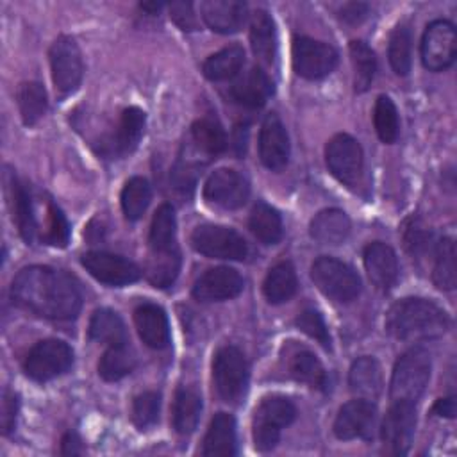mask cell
Wrapping results in <instances>:
<instances>
[{
    "label": "cell",
    "instance_id": "cell-23",
    "mask_svg": "<svg viewBox=\"0 0 457 457\" xmlns=\"http://www.w3.org/2000/svg\"><path fill=\"white\" fill-rule=\"evenodd\" d=\"M273 93V84L270 77L261 68H252L230 87V96L243 107L259 109L266 104Z\"/></svg>",
    "mask_w": 457,
    "mask_h": 457
},
{
    "label": "cell",
    "instance_id": "cell-13",
    "mask_svg": "<svg viewBox=\"0 0 457 457\" xmlns=\"http://www.w3.org/2000/svg\"><path fill=\"white\" fill-rule=\"evenodd\" d=\"M414 405L416 403H409V402H393V405L389 407L380 428L384 446L389 453H395V455L407 453L414 436V427H416Z\"/></svg>",
    "mask_w": 457,
    "mask_h": 457
},
{
    "label": "cell",
    "instance_id": "cell-49",
    "mask_svg": "<svg viewBox=\"0 0 457 457\" xmlns=\"http://www.w3.org/2000/svg\"><path fill=\"white\" fill-rule=\"evenodd\" d=\"M18 409H20V400L18 395L11 389L4 391L2 396V414H0V423H2V432L7 436L14 430L16 427V418H18Z\"/></svg>",
    "mask_w": 457,
    "mask_h": 457
},
{
    "label": "cell",
    "instance_id": "cell-9",
    "mask_svg": "<svg viewBox=\"0 0 457 457\" xmlns=\"http://www.w3.org/2000/svg\"><path fill=\"white\" fill-rule=\"evenodd\" d=\"M50 70L55 89L61 95L73 93L82 80V55L79 45L70 36H59L50 46Z\"/></svg>",
    "mask_w": 457,
    "mask_h": 457
},
{
    "label": "cell",
    "instance_id": "cell-43",
    "mask_svg": "<svg viewBox=\"0 0 457 457\" xmlns=\"http://www.w3.org/2000/svg\"><path fill=\"white\" fill-rule=\"evenodd\" d=\"M373 123L375 130L382 143H395L400 132V121H398V111L393 100L386 95H380L375 102L373 109Z\"/></svg>",
    "mask_w": 457,
    "mask_h": 457
},
{
    "label": "cell",
    "instance_id": "cell-3",
    "mask_svg": "<svg viewBox=\"0 0 457 457\" xmlns=\"http://www.w3.org/2000/svg\"><path fill=\"white\" fill-rule=\"evenodd\" d=\"M430 355L425 348L414 346L402 353L393 368L389 396L393 402L416 403L430 378Z\"/></svg>",
    "mask_w": 457,
    "mask_h": 457
},
{
    "label": "cell",
    "instance_id": "cell-14",
    "mask_svg": "<svg viewBox=\"0 0 457 457\" xmlns=\"http://www.w3.org/2000/svg\"><path fill=\"white\" fill-rule=\"evenodd\" d=\"M250 195L248 180L236 170L220 168L204 184V198L223 209L241 207Z\"/></svg>",
    "mask_w": 457,
    "mask_h": 457
},
{
    "label": "cell",
    "instance_id": "cell-47",
    "mask_svg": "<svg viewBox=\"0 0 457 457\" xmlns=\"http://www.w3.org/2000/svg\"><path fill=\"white\" fill-rule=\"evenodd\" d=\"M70 239V225L66 216L54 204L48 205V225L43 234V241L52 246H66Z\"/></svg>",
    "mask_w": 457,
    "mask_h": 457
},
{
    "label": "cell",
    "instance_id": "cell-15",
    "mask_svg": "<svg viewBox=\"0 0 457 457\" xmlns=\"http://www.w3.org/2000/svg\"><path fill=\"white\" fill-rule=\"evenodd\" d=\"M80 262L98 282L107 286H125L141 277L137 264L109 252H87Z\"/></svg>",
    "mask_w": 457,
    "mask_h": 457
},
{
    "label": "cell",
    "instance_id": "cell-39",
    "mask_svg": "<svg viewBox=\"0 0 457 457\" xmlns=\"http://www.w3.org/2000/svg\"><path fill=\"white\" fill-rule=\"evenodd\" d=\"M20 114L25 125L37 123L46 112V91L39 82H23L16 93Z\"/></svg>",
    "mask_w": 457,
    "mask_h": 457
},
{
    "label": "cell",
    "instance_id": "cell-48",
    "mask_svg": "<svg viewBox=\"0 0 457 457\" xmlns=\"http://www.w3.org/2000/svg\"><path fill=\"white\" fill-rule=\"evenodd\" d=\"M432 236L430 232L423 227V223L420 220H414L411 218L407 227H405V232H403V243H405V248L407 252L412 255V257H421L427 253L428 250V243H430Z\"/></svg>",
    "mask_w": 457,
    "mask_h": 457
},
{
    "label": "cell",
    "instance_id": "cell-30",
    "mask_svg": "<svg viewBox=\"0 0 457 457\" xmlns=\"http://www.w3.org/2000/svg\"><path fill=\"white\" fill-rule=\"evenodd\" d=\"M298 282L291 262L275 264L262 284V293L270 303H284L296 293Z\"/></svg>",
    "mask_w": 457,
    "mask_h": 457
},
{
    "label": "cell",
    "instance_id": "cell-4",
    "mask_svg": "<svg viewBox=\"0 0 457 457\" xmlns=\"http://www.w3.org/2000/svg\"><path fill=\"white\" fill-rule=\"evenodd\" d=\"M311 278L325 296L339 303H348L361 293V278L355 270L334 257H318L311 266Z\"/></svg>",
    "mask_w": 457,
    "mask_h": 457
},
{
    "label": "cell",
    "instance_id": "cell-50",
    "mask_svg": "<svg viewBox=\"0 0 457 457\" xmlns=\"http://www.w3.org/2000/svg\"><path fill=\"white\" fill-rule=\"evenodd\" d=\"M170 18L182 30H196L198 29V20H196L191 2H173L170 5Z\"/></svg>",
    "mask_w": 457,
    "mask_h": 457
},
{
    "label": "cell",
    "instance_id": "cell-8",
    "mask_svg": "<svg viewBox=\"0 0 457 457\" xmlns=\"http://www.w3.org/2000/svg\"><path fill=\"white\" fill-rule=\"evenodd\" d=\"M191 245L196 252L214 259L243 261L248 253L246 241L234 228L204 223L198 225L191 234Z\"/></svg>",
    "mask_w": 457,
    "mask_h": 457
},
{
    "label": "cell",
    "instance_id": "cell-36",
    "mask_svg": "<svg viewBox=\"0 0 457 457\" xmlns=\"http://www.w3.org/2000/svg\"><path fill=\"white\" fill-rule=\"evenodd\" d=\"M134 366H136V355L127 343L111 345L100 357L98 375L107 382H114L129 375L134 370Z\"/></svg>",
    "mask_w": 457,
    "mask_h": 457
},
{
    "label": "cell",
    "instance_id": "cell-2",
    "mask_svg": "<svg viewBox=\"0 0 457 457\" xmlns=\"http://www.w3.org/2000/svg\"><path fill=\"white\" fill-rule=\"evenodd\" d=\"M450 327L448 314L425 298H403L386 314V332L400 341H425L443 336Z\"/></svg>",
    "mask_w": 457,
    "mask_h": 457
},
{
    "label": "cell",
    "instance_id": "cell-33",
    "mask_svg": "<svg viewBox=\"0 0 457 457\" xmlns=\"http://www.w3.org/2000/svg\"><path fill=\"white\" fill-rule=\"evenodd\" d=\"M87 334L93 341L105 345H121L127 343V330L123 320L118 312L111 309H98L93 312Z\"/></svg>",
    "mask_w": 457,
    "mask_h": 457
},
{
    "label": "cell",
    "instance_id": "cell-46",
    "mask_svg": "<svg viewBox=\"0 0 457 457\" xmlns=\"http://www.w3.org/2000/svg\"><path fill=\"white\" fill-rule=\"evenodd\" d=\"M296 327L307 334L309 337L316 339L323 348L330 350V334L325 325L323 316L316 309H303L296 316Z\"/></svg>",
    "mask_w": 457,
    "mask_h": 457
},
{
    "label": "cell",
    "instance_id": "cell-35",
    "mask_svg": "<svg viewBox=\"0 0 457 457\" xmlns=\"http://www.w3.org/2000/svg\"><path fill=\"white\" fill-rule=\"evenodd\" d=\"M287 368H289V375L295 380L303 382L314 389H321V391L327 389V384H328L327 373L312 352L309 350L295 352L289 359Z\"/></svg>",
    "mask_w": 457,
    "mask_h": 457
},
{
    "label": "cell",
    "instance_id": "cell-31",
    "mask_svg": "<svg viewBox=\"0 0 457 457\" xmlns=\"http://www.w3.org/2000/svg\"><path fill=\"white\" fill-rule=\"evenodd\" d=\"M243 64H245L243 46L230 45L209 55L202 66V71L209 80H227L236 77Z\"/></svg>",
    "mask_w": 457,
    "mask_h": 457
},
{
    "label": "cell",
    "instance_id": "cell-26",
    "mask_svg": "<svg viewBox=\"0 0 457 457\" xmlns=\"http://www.w3.org/2000/svg\"><path fill=\"white\" fill-rule=\"evenodd\" d=\"M309 230L321 245H341L350 234V220L341 209H325L312 218Z\"/></svg>",
    "mask_w": 457,
    "mask_h": 457
},
{
    "label": "cell",
    "instance_id": "cell-21",
    "mask_svg": "<svg viewBox=\"0 0 457 457\" xmlns=\"http://www.w3.org/2000/svg\"><path fill=\"white\" fill-rule=\"evenodd\" d=\"M364 268L373 286L382 291L391 289L398 278L396 253L389 245L380 241L370 243L364 248Z\"/></svg>",
    "mask_w": 457,
    "mask_h": 457
},
{
    "label": "cell",
    "instance_id": "cell-16",
    "mask_svg": "<svg viewBox=\"0 0 457 457\" xmlns=\"http://www.w3.org/2000/svg\"><path fill=\"white\" fill-rule=\"evenodd\" d=\"M243 291V277L228 266L211 268L202 273L195 286L193 296L198 302H221L236 298Z\"/></svg>",
    "mask_w": 457,
    "mask_h": 457
},
{
    "label": "cell",
    "instance_id": "cell-51",
    "mask_svg": "<svg viewBox=\"0 0 457 457\" xmlns=\"http://www.w3.org/2000/svg\"><path fill=\"white\" fill-rule=\"evenodd\" d=\"M370 12V5L368 4H362V2H350V4H345L339 11V18L345 21V23H350V25H355V23H361Z\"/></svg>",
    "mask_w": 457,
    "mask_h": 457
},
{
    "label": "cell",
    "instance_id": "cell-54",
    "mask_svg": "<svg viewBox=\"0 0 457 457\" xmlns=\"http://www.w3.org/2000/svg\"><path fill=\"white\" fill-rule=\"evenodd\" d=\"M139 7L143 9V11H148V12H157L161 7H162V4L161 2H152V4H139Z\"/></svg>",
    "mask_w": 457,
    "mask_h": 457
},
{
    "label": "cell",
    "instance_id": "cell-1",
    "mask_svg": "<svg viewBox=\"0 0 457 457\" xmlns=\"http://www.w3.org/2000/svg\"><path fill=\"white\" fill-rule=\"evenodd\" d=\"M14 305L46 320H71L79 314L82 295L77 282L50 266H27L11 284Z\"/></svg>",
    "mask_w": 457,
    "mask_h": 457
},
{
    "label": "cell",
    "instance_id": "cell-37",
    "mask_svg": "<svg viewBox=\"0 0 457 457\" xmlns=\"http://www.w3.org/2000/svg\"><path fill=\"white\" fill-rule=\"evenodd\" d=\"M455 243L452 237H443L434 248L432 280L439 289L450 291L457 284L455 271Z\"/></svg>",
    "mask_w": 457,
    "mask_h": 457
},
{
    "label": "cell",
    "instance_id": "cell-34",
    "mask_svg": "<svg viewBox=\"0 0 457 457\" xmlns=\"http://www.w3.org/2000/svg\"><path fill=\"white\" fill-rule=\"evenodd\" d=\"M248 227L252 234L264 245H275L282 237V220L277 209L264 202H257L250 212Z\"/></svg>",
    "mask_w": 457,
    "mask_h": 457
},
{
    "label": "cell",
    "instance_id": "cell-29",
    "mask_svg": "<svg viewBox=\"0 0 457 457\" xmlns=\"http://www.w3.org/2000/svg\"><path fill=\"white\" fill-rule=\"evenodd\" d=\"M177 221H175V211L171 205L162 204L150 225V234H148V246L150 252H173L179 250L177 246Z\"/></svg>",
    "mask_w": 457,
    "mask_h": 457
},
{
    "label": "cell",
    "instance_id": "cell-42",
    "mask_svg": "<svg viewBox=\"0 0 457 457\" xmlns=\"http://www.w3.org/2000/svg\"><path fill=\"white\" fill-rule=\"evenodd\" d=\"M150 184L143 177H132L121 189V209L127 220L136 221L150 204Z\"/></svg>",
    "mask_w": 457,
    "mask_h": 457
},
{
    "label": "cell",
    "instance_id": "cell-53",
    "mask_svg": "<svg viewBox=\"0 0 457 457\" xmlns=\"http://www.w3.org/2000/svg\"><path fill=\"white\" fill-rule=\"evenodd\" d=\"M432 414L441 416V418H453L455 416V398L453 396L439 398L432 407Z\"/></svg>",
    "mask_w": 457,
    "mask_h": 457
},
{
    "label": "cell",
    "instance_id": "cell-11",
    "mask_svg": "<svg viewBox=\"0 0 457 457\" xmlns=\"http://www.w3.org/2000/svg\"><path fill=\"white\" fill-rule=\"evenodd\" d=\"M337 64V52L334 46L300 36L293 41V68L309 80H318L328 75Z\"/></svg>",
    "mask_w": 457,
    "mask_h": 457
},
{
    "label": "cell",
    "instance_id": "cell-28",
    "mask_svg": "<svg viewBox=\"0 0 457 457\" xmlns=\"http://www.w3.org/2000/svg\"><path fill=\"white\" fill-rule=\"evenodd\" d=\"M200 412H202L200 395L193 389L180 387L175 393V400H173V407H171L173 428L182 436L191 434L198 425Z\"/></svg>",
    "mask_w": 457,
    "mask_h": 457
},
{
    "label": "cell",
    "instance_id": "cell-41",
    "mask_svg": "<svg viewBox=\"0 0 457 457\" xmlns=\"http://www.w3.org/2000/svg\"><path fill=\"white\" fill-rule=\"evenodd\" d=\"M350 61L353 66V86L355 91L362 93L373 82L377 71V59L373 50L364 41H352L348 46Z\"/></svg>",
    "mask_w": 457,
    "mask_h": 457
},
{
    "label": "cell",
    "instance_id": "cell-52",
    "mask_svg": "<svg viewBox=\"0 0 457 457\" xmlns=\"http://www.w3.org/2000/svg\"><path fill=\"white\" fill-rule=\"evenodd\" d=\"M84 452L86 450H84L82 439L75 432L64 434V437L61 439V453L62 455H80Z\"/></svg>",
    "mask_w": 457,
    "mask_h": 457
},
{
    "label": "cell",
    "instance_id": "cell-24",
    "mask_svg": "<svg viewBox=\"0 0 457 457\" xmlns=\"http://www.w3.org/2000/svg\"><path fill=\"white\" fill-rule=\"evenodd\" d=\"M350 391L357 398L375 400L382 391V371L373 357H359L352 362L348 375Z\"/></svg>",
    "mask_w": 457,
    "mask_h": 457
},
{
    "label": "cell",
    "instance_id": "cell-40",
    "mask_svg": "<svg viewBox=\"0 0 457 457\" xmlns=\"http://www.w3.org/2000/svg\"><path fill=\"white\" fill-rule=\"evenodd\" d=\"M191 136L195 145L209 155H218L227 148L225 130L216 118H198L191 127Z\"/></svg>",
    "mask_w": 457,
    "mask_h": 457
},
{
    "label": "cell",
    "instance_id": "cell-38",
    "mask_svg": "<svg viewBox=\"0 0 457 457\" xmlns=\"http://www.w3.org/2000/svg\"><path fill=\"white\" fill-rule=\"evenodd\" d=\"M180 270V252H150L146 261V277L155 287H168L175 282Z\"/></svg>",
    "mask_w": 457,
    "mask_h": 457
},
{
    "label": "cell",
    "instance_id": "cell-19",
    "mask_svg": "<svg viewBox=\"0 0 457 457\" xmlns=\"http://www.w3.org/2000/svg\"><path fill=\"white\" fill-rule=\"evenodd\" d=\"M145 121L146 116L139 107H127L120 116L116 132L102 141V152L111 157H121L130 154L143 136Z\"/></svg>",
    "mask_w": 457,
    "mask_h": 457
},
{
    "label": "cell",
    "instance_id": "cell-6",
    "mask_svg": "<svg viewBox=\"0 0 457 457\" xmlns=\"http://www.w3.org/2000/svg\"><path fill=\"white\" fill-rule=\"evenodd\" d=\"M248 362L243 352L232 345L221 346L212 361V378L218 395L225 402H239L248 387Z\"/></svg>",
    "mask_w": 457,
    "mask_h": 457
},
{
    "label": "cell",
    "instance_id": "cell-12",
    "mask_svg": "<svg viewBox=\"0 0 457 457\" xmlns=\"http://www.w3.org/2000/svg\"><path fill=\"white\" fill-rule=\"evenodd\" d=\"M325 161L330 173L346 186H355L362 175V150L357 139L348 134H336L325 148Z\"/></svg>",
    "mask_w": 457,
    "mask_h": 457
},
{
    "label": "cell",
    "instance_id": "cell-44",
    "mask_svg": "<svg viewBox=\"0 0 457 457\" xmlns=\"http://www.w3.org/2000/svg\"><path fill=\"white\" fill-rule=\"evenodd\" d=\"M411 43L412 34L407 25H398L389 39V62L396 75L405 77L411 71Z\"/></svg>",
    "mask_w": 457,
    "mask_h": 457
},
{
    "label": "cell",
    "instance_id": "cell-5",
    "mask_svg": "<svg viewBox=\"0 0 457 457\" xmlns=\"http://www.w3.org/2000/svg\"><path fill=\"white\" fill-rule=\"evenodd\" d=\"M296 418L295 403L286 396L264 398L253 414V443L261 452L275 448L280 439V428Z\"/></svg>",
    "mask_w": 457,
    "mask_h": 457
},
{
    "label": "cell",
    "instance_id": "cell-27",
    "mask_svg": "<svg viewBox=\"0 0 457 457\" xmlns=\"http://www.w3.org/2000/svg\"><path fill=\"white\" fill-rule=\"evenodd\" d=\"M204 455H234L236 453V421L228 412H218L211 420L204 439Z\"/></svg>",
    "mask_w": 457,
    "mask_h": 457
},
{
    "label": "cell",
    "instance_id": "cell-10",
    "mask_svg": "<svg viewBox=\"0 0 457 457\" xmlns=\"http://www.w3.org/2000/svg\"><path fill=\"white\" fill-rule=\"evenodd\" d=\"M457 54L455 27L446 20H436L427 25L421 37V61L430 71L450 68Z\"/></svg>",
    "mask_w": 457,
    "mask_h": 457
},
{
    "label": "cell",
    "instance_id": "cell-25",
    "mask_svg": "<svg viewBox=\"0 0 457 457\" xmlns=\"http://www.w3.org/2000/svg\"><path fill=\"white\" fill-rule=\"evenodd\" d=\"M250 45L261 62L273 64L277 57V30L271 16L262 9H257L252 14Z\"/></svg>",
    "mask_w": 457,
    "mask_h": 457
},
{
    "label": "cell",
    "instance_id": "cell-45",
    "mask_svg": "<svg viewBox=\"0 0 457 457\" xmlns=\"http://www.w3.org/2000/svg\"><path fill=\"white\" fill-rule=\"evenodd\" d=\"M161 409V395L155 391H145L132 402V421L137 428L146 430L155 425Z\"/></svg>",
    "mask_w": 457,
    "mask_h": 457
},
{
    "label": "cell",
    "instance_id": "cell-22",
    "mask_svg": "<svg viewBox=\"0 0 457 457\" xmlns=\"http://www.w3.org/2000/svg\"><path fill=\"white\" fill-rule=\"evenodd\" d=\"M134 325L139 337L150 348L162 350L170 343V325L166 312L155 303H141L134 311Z\"/></svg>",
    "mask_w": 457,
    "mask_h": 457
},
{
    "label": "cell",
    "instance_id": "cell-18",
    "mask_svg": "<svg viewBox=\"0 0 457 457\" xmlns=\"http://www.w3.org/2000/svg\"><path fill=\"white\" fill-rule=\"evenodd\" d=\"M259 157L270 170H282L289 161L287 130L275 112H270L261 125Z\"/></svg>",
    "mask_w": 457,
    "mask_h": 457
},
{
    "label": "cell",
    "instance_id": "cell-32",
    "mask_svg": "<svg viewBox=\"0 0 457 457\" xmlns=\"http://www.w3.org/2000/svg\"><path fill=\"white\" fill-rule=\"evenodd\" d=\"M11 207H12V220L18 225L20 236L27 241L32 243L36 237V218H34V209H32V200L30 193L27 187L12 177L11 182Z\"/></svg>",
    "mask_w": 457,
    "mask_h": 457
},
{
    "label": "cell",
    "instance_id": "cell-7",
    "mask_svg": "<svg viewBox=\"0 0 457 457\" xmlns=\"http://www.w3.org/2000/svg\"><path fill=\"white\" fill-rule=\"evenodd\" d=\"M73 364V350L68 343L61 339H43L36 343L25 361L23 371L36 382L52 380L62 373H66Z\"/></svg>",
    "mask_w": 457,
    "mask_h": 457
},
{
    "label": "cell",
    "instance_id": "cell-20",
    "mask_svg": "<svg viewBox=\"0 0 457 457\" xmlns=\"http://www.w3.org/2000/svg\"><path fill=\"white\" fill-rule=\"evenodd\" d=\"M200 16L211 30L232 34L246 21L248 7L245 2L236 0H207L200 4Z\"/></svg>",
    "mask_w": 457,
    "mask_h": 457
},
{
    "label": "cell",
    "instance_id": "cell-17",
    "mask_svg": "<svg viewBox=\"0 0 457 457\" xmlns=\"http://www.w3.org/2000/svg\"><path fill=\"white\" fill-rule=\"evenodd\" d=\"M377 418V407L371 400L357 398L345 403L334 421V434L339 439L371 437Z\"/></svg>",
    "mask_w": 457,
    "mask_h": 457
}]
</instances>
